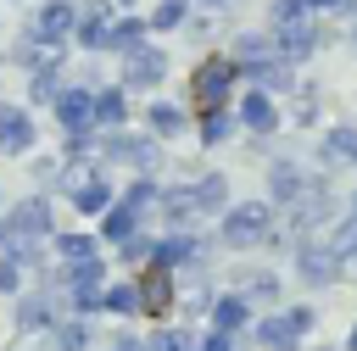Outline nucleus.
<instances>
[{"instance_id": "obj_23", "label": "nucleus", "mask_w": 357, "mask_h": 351, "mask_svg": "<svg viewBox=\"0 0 357 351\" xmlns=\"http://www.w3.org/2000/svg\"><path fill=\"white\" fill-rule=\"evenodd\" d=\"M301 189H307V178H301L290 162H279V167H273V195H279V201H296Z\"/></svg>"}, {"instance_id": "obj_26", "label": "nucleus", "mask_w": 357, "mask_h": 351, "mask_svg": "<svg viewBox=\"0 0 357 351\" xmlns=\"http://www.w3.org/2000/svg\"><path fill=\"white\" fill-rule=\"evenodd\" d=\"M329 251H335V256H351V251H357V206H351V217H346V223L335 228V240H329Z\"/></svg>"}, {"instance_id": "obj_39", "label": "nucleus", "mask_w": 357, "mask_h": 351, "mask_svg": "<svg viewBox=\"0 0 357 351\" xmlns=\"http://www.w3.org/2000/svg\"><path fill=\"white\" fill-rule=\"evenodd\" d=\"M0 290H17V262H0Z\"/></svg>"}, {"instance_id": "obj_13", "label": "nucleus", "mask_w": 357, "mask_h": 351, "mask_svg": "<svg viewBox=\"0 0 357 351\" xmlns=\"http://www.w3.org/2000/svg\"><path fill=\"white\" fill-rule=\"evenodd\" d=\"M106 33H112V6H106V0H95V6L78 17V45L106 50Z\"/></svg>"}, {"instance_id": "obj_10", "label": "nucleus", "mask_w": 357, "mask_h": 351, "mask_svg": "<svg viewBox=\"0 0 357 351\" xmlns=\"http://www.w3.org/2000/svg\"><path fill=\"white\" fill-rule=\"evenodd\" d=\"M100 290H106V267H100V256L73 262V301H78V312H95V306H100Z\"/></svg>"}, {"instance_id": "obj_9", "label": "nucleus", "mask_w": 357, "mask_h": 351, "mask_svg": "<svg viewBox=\"0 0 357 351\" xmlns=\"http://www.w3.org/2000/svg\"><path fill=\"white\" fill-rule=\"evenodd\" d=\"M279 50V61H301V56H312L318 50V28L307 22V17H296V22H279V39H273Z\"/></svg>"}, {"instance_id": "obj_11", "label": "nucleus", "mask_w": 357, "mask_h": 351, "mask_svg": "<svg viewBox=\"0 0 357 351\" xmlns=\"http://www.w3.org/2000/svg\"><path fill=\"white\" fill-rule=\"evenodd\" d=\"M56 111H61L67 134H84V128L95 123V95H89V89H61V95H56Z\"/></svg>"}, {"instance_id": "obj_45", "label": "nucleus", "mask_w": 357, "mask_h": 351, "mask_svg": "<svg viewBox=\"0 0 357 351\" xmlns=\"http://www.w3.org/2000/svg\"><path fill=\"white\" fill-rule=\"evenodd\" d=\"M351 351H357V329H351Z\"/></svg>"}, {"instance_id": "obj_21", "label": "nucleus", "mask_w": 357, "mask_h": 351, "mask_svg": "<svg viewBox=\"0 0 357 351\" xmlns=\"http://www.w3.org/2000/svg\"><path fill=\"white\" fill-rule=\"evenodd\" d=\"M212 323H218V334H234V329L245 323V301H234V295H223V301L212 306Z\"/></svg>"}, {"instance_id": "obj_41", "label": "nucleus", "mask_w": 357, "mask_h": 351, "mask_svg": "<svg viewBox=\"0 0 357 351\" xmlns=\"http://www.w3.org/2000/svg\"><path fill=\"white\" fill-rule=\"evenodd\" d=\"M346 22H351V33H357V0H351V11H346Z\"/></svg>"}, {"instance_id": "obj_27", "label": "nucleus", "mask_w": 357, "mask_h": 351, "mask_svg": "<svg viewBox=\"0 0 357 351\" xmlns=\"http://www.w3.org/2000/svg\"><path fill=\"white\" fill-rule=\"evenodd\" d=\"M112 156L139 162V167H151V162H156V150H151V145H134V139H112Z\"/></svg>"}, {"instance_id": "obj_25", "label": "nucleus", "mask_w": 357, "mask_h": 351, "mask_svg": "<svg viewBox=\"0 0 357 351\" xmlns=\"http://www.w3.org/2000/svg\"><path fill=\"white\" fill-rule=\"evenodd\" d=\"M22 323H28V329H45V323H56L50 301H45V295H28V301H22Z\"/></svg>"}, {"instance_id": "obj_31", "label": "nucleus", "mask_w": 357, "mask_h": 351, "mask_svg": "<svg viewBox=\"0 0 357 351\" xmlns=\"http://www.w3.org/2000/svg\"><path fill=\"white\" fill-rule=\"evenodd\" d=\"M151 351H195V334L190 329H167V334H156Z\"/></svg>"}, {"instance_id": "obj_18", "label": "nucleus", "mask_w": 357, "mask_h": 351, "mask_svg": "<svg viewBox=\"0 0 357 351\" xmlns=\"http://www.w3.org/2000/svg\"><path fill=\"white\" fill-rule=\"evenodd\" d=\"M134 223H139V212H134L128 201H123V206H106V217H100V228H106L112 240H128V234H134Z\"/></svg>"}, {"instance_id": "obj_42", "label": "nucleus", "mask_w": 357, "mask_h": 351, "mask_svg": "<svg viewBox=\"0 0 357 351\" xmlns=\"http://www.w3.org/2000/svg\"><path fill=\"white\" fill-rule=\"evenodd\" d=\"M307 6H346V0H307Z\"/></svg>"}, {"instance_id": "obj_28", "label": "nucleus", "mask_w": 357, "mask_h": 351, "mask_svg": "<svg viewBox=\"0 0 357 351\" xmlns=\"http://www.w3.org/2000/svg\"><path fill=\"white\" fill-rule=\"evenodd\" d=\"M61 256H67V262H89V256H95V240H89V234H61Z\"/></svg>"}, {"instance_id": "obj_33", "label": "nucleus", "mask_w": 357, "mask_h": 351, "mask_svg": "<svg viewBox=\"0 0 357 351\" xmlns=\"http://www.w3.org/2000/svg\"><path fill=\"white\" fill-rule=\"evenodd\" d=\"M61 89H56V67H39L33 72V100H56Z\"/></svg>"}, {"instance_id": "obj_37", "label": "nucleus", "mask_w": 357, "mask_h": 351, "mask_svg": "<svg viewBox=\"0 0 357 351\" xmlns=\"http://www.w3.org/2000/svg\"><path fill=\"white\" fill-rule=\"evenodd\" d=\"M151 251H156V245H151V240H139V234H128V240H123V256H128V262H145Z\"/></svg>"}, {"instance_id": "obj_17", "label": "nucleus", "mask_w": 357, "mask_h": 351, "mask_svg": "<svg viewBox=\"0 0 357 351\" xmlns=\"http://www.w3.org/2000/svg\"><path fill=\"white\" fill-rule=\"evenodd\" d=\"M145 39V22L139 17H123V22H112V33H106V50H134Z\"/></svg>"}, {"instance_id": "obj_30", "label": "nucleus", "mask_w": 357, "mask_h": 351, "mask_svg": "<svg viewBox=\"0 0 357 351\" xmlns=\"http://www.w3.org/2000/svg\"><path fill=\"white\" fill-rule=\"evenodd\" d=\"M100 306H112V312H134L139 301H134V284H117V290H100Z\"/></svg>"}, {"instance_id": "obj_8", "label": "nucleus", "mask_w": 357, "mask_h": 351, "mask_svg": "<svg viewBox=\"0 0 357 351\" xmlns=\"http://www.w3.org/2000/svg\"><path fill=\"white\" fill-rule=\"evenodd\" d=\"M67 28H73V6H67V0H50V6L33 17V33H28V45H50V50H56V45L67 39Z\"/></svg>"}, {"instance_id": "obj_29", "label": "nucleus", "mask_w": 357, "mask_h": 351, "mask_svg": "<svg viewBox=\"0 0 357 351\" xmlns=\"http://www.w3.org/2000/svg\"><path fill=\"white\" fill-rule=\"evenodd\" d=\"M151 128H156V134H178V128H184V111H178V106H156V111H151Z\"/></svg>"}, {"instance_id": "obj_35", "label": "nucleus", "mask_w": 357, "mask_h": 351, "mask_svg": "<svg viewBox=\"0 0 357 351\" xmlns=\"http://www.w3.org/2000/svg\"><path fill=\"white\" fill-rule=\"evenodd\" d=\"M89 178H95V173H89V162H84V156L61 167V184H67V189H78V184H89Z\"/></svg>"}, {"instance_id": "obj_16", "label": "nucleus", "mask_w": 357, "mask_h": 351, "mask_svg": "<svg viewBox=\"0 0 357 351\" xmlns=\"http://www.w3.org/2000/svg\"><path fill=\"white\" fill-rule=\"evenodd\" d=\"M240 117H245V128H257V134H268L273 128V100L257 89V95H245V106H240Z\"/></svg>"}, {"instance_id": "obj_32", "label": "nucleus", "mask_w": 357, "mask_h": 351, "mask_svg": "<svg viewBox=\"0 0 357 351\" xmlns=\"http://www.w3.org/2000/svg\"><path fill=\"white\" fill-rule=\"evenodd\" d=\"M223 134H229V111H223V106H212V111L201 117V139H223Z\"/></svg>"}, {"instance_id": "obj_22", "label": "nucleus", "mask_w": 357, "mask_h": 351, "mask_svg": "<svg viewBox=\"0 0 357 351\" xmlns=\"http://www.w3.org/2000/svg\"><path fill=\"white\" fill-rule=\"evenodd\" d=\"M95 123H106V128L123 123V89H100L95 95Z\"/></svg>"}, {"instance_id": "obj_15", "label": "nucleus", "mask_w": 357, "mask_h": 351, "mask_svg": "<svg viewBox=\"0 0 357 351\" xmlns=\"http://www.w3.org/2000/svg\"><path fill=\"white\" fill-rule=\"evenodd\" d=\"M335 262H340V256H335L329 245H324V251L307 245V251H301V279H307V284H329V279H335Z\"/></svg>"}, {"instance_id": "obj_7", "label": "nucleus", "mask_w": 357, "mask_h": 351, "mask_svg": "<svg viewBox=\"0 0 357 351\" xmlns=\"http://www.w3.org/2000/svg\"><path fill=\"white\" fill-rule=\"evenodd\" d=\"M162 72H167V56L156 45H134L128 61H123V84L128 89H151V84H162Z\"/></svg>"}, {"instance_id": "obj_38", "label": "nucleus", "mask_w": 357, "mask_h": 351, "mask_svg": "<svg viewBox=\"0 0 357 351\" xmlns=\"http://www.w3.org/2000/svg\"><path fill=\"white\" fill-rule=\"evenodd\" d=\"M61 351H84V329H78V323L61 329Z\"/></svg>"}, {"instance_id": "obj_5", "label": "nucleus", "mask_w": 357, "mask_h": 351, "mask_svg": "<svg viewBox=\"0 0 357 351\" xmlns=\"http://www.w3.org/2000/svg\"><path fill=\"white\" fill-rule=\"evenodd\" d=\"M234 72H240V67H234L229 56H212V61H201V67H195V100H201L206 111H212V106H223V100H229V84H234Z\"/></svg>"}, {"instance_id": "obj_36", "label": "nucleus", "mask_w": 357, "mask_h": 351, "mask_svg": "<svg viewBox=\"0 0 357 351\" xmlns=\"http://www.w3.org/2000/svg\"><path fill=\"white\" fill-rule=\"evenodd\" d=\"M296 17H307V0H273V28L279 22H296Z\"/></svg>"}, {"instance_id": "obj_20", "label": "nucleus", "mask_w": 357, "mask_h": 351, "mask_svg": "<svg viewBox=\"0 0 357 351\" xmlns=\"http://www.w3.org/2000/svg\"><path fill=\"white\" fill-rule=\"evenodd\" d=\"M151 256H156L162 267H173V262H190V256H195V240H190V234H173V240H162Z\"/></svg>"}, {"instance_id": "obj_43", "label": "nucleus", "mask_w": 357, "mask_h": 351, "mask_svg": "<svg viewBox=\"0 0 357 351\" xmlns=\"http://www.w3.org/2000/svg\"><path fill=\"white\" fill-rule=\"evenodd\" d=\"M0 245H11V228H6V223H0Z\"/></svg>"}, {"instance_id": "obj_12", "label": "nucleus", "mask_w": 357, "mask_h": 351, "mask_svg": "<svg viewBox=\"0 0 357 351\" xmlns=\"http://www.w3.org/2000/svg\"><path fill=\"white\" fill-rule=\"evenodd\" d=\"M6 228H11V240H33V234H45V228H50V201H39V195L22 201V206L11 212Z\"/></svg>"}, {"instance_id": "obj_24", "label": "nucleus", "mask_w": 357, "mask_h": 351, "mask_svg": "<svg viewBox=\"0 0 357 351\" xmlns=\"http://www.w3.org/2000/svg\"><path fill=\"white\" fill-rule=\"evenodd\" d=\"M324 150L340 156V162H357V128H335V134L324 139Z\"/></svg>"}, {"instance_id": "obj_40", "label": "nucleus", "mask_w": 357, "mask_h": 351, "mask_svg": "<svg viewBox=\"0 0 357 351\" xmlns=\"http://www.w3.org/2000/svg\"><path fill=\"white\" fill-rule=\"evenodd\" d=\"M201 351H234V345H229V334H212V340H206Z\"/></svg>"}, {"instance_id": "obj_1", "label": "nucleus", "mask_w": 357, "mask_h": 351, "mask_svg": "<svg viewBox=\"0 0 357 351\" xmlns=\"http://www.w3.org/2000/svg\"><path fill=\"white\" fill-rule=\"evenodd\" d=\"M223 206V178L218 173H206L201 184H190V189H167L162 195V212L173 217V223H190L195 212H218Z\"/></svg>"}, {"instance_id": "obj_19", "label": "nucleus", "mask_w": 357, "mask_h": 351, "mask_svg": "<svg viewBox=\"0 0 357 351\" xmlns=\"http://www.w3.org/2000/svg\"><path fill=\"white\" fill-rule=\"evenodd\" d=\"M73 201H78V212H106V206H112V189H106L100 178H89V184L73 189Z\"/></svg>"}, {"instance_id": "obj_3", "label": "nucleus", "mask_w": 357, "mask_h": 351, "mask_svg": "<svg viewBox=\"0 0 357 351\" xmlns=\"http://www.w3.org/2000/svg\"><path fill=\"white\" fill-rule=\"evenodd\" d=\"M234 67H245V72H251L262 89H284V78H290V72H284V61L268 50V39H240Z\"/></svg>"}, {"instance_id": "obj_34", "label": "nucleus", "mask_w": 357, "mask_h": 351, "mask_svg": "<svg viewBox=\"0 0 357 351\" xmlns=\"http://www.w3.org/2000/svg\"><path fill=\"white\" fill-rule=\"evenodd\" d=\"M156 28H178L184 22V0H167V6H156V17H151Z\"/></svg>"}, {"instance_id": "obj_44", "label": "nucleus", "mask_w": 357, "mask_h": 351, "mask_svg": "<svg viewBox=\"0 0 357 351\" xmlns=\"http://www.w3.org/2000/svg\"><path fill=\"white\" fill-rule=\"evenodd\" d=\"M117 351H151V345H117Z\"/></svg>"}, {"instance_id": "obj_6", "label": "nucleus", "mask_w": 357, "mask_h": 351, "mask_svg": "<svg viewBox=\"0 0 357 351\" xmlns=\"http://www.w3.org/2000/svg\"><path fill=\"white\" fill-rule=\"evenodd\" d=\"M134 301H139V312H151V318H162V312H173V267H145L139 273V284H134Z\"/></svg>"}, {"instance_id": "obj_2", "label": "nucleus", "mask_w": 357, "mask_h": 351, "mask_svg": "<svg viewBox=\"0 0 357 351\" xmlns=\"http://www.w3.org/2000/svg\"><path fill=\"white\" fill-rule=\"evenodd\" d=\"M273 234V212L262 206V201H245V206H234L229 217H223V240L234 245V251H245V245H262Z\"/></svg>"}, {"instance_id": "obj_14", "label": "nucleus", "mask_w": 357, "mask_h": 351, "mask_svg": "<svg viewBox=\"0 0 357 351\" xmlns=\"http://www.w3.org/2000/svg\"><path fill=\"white\" fill-rule=\"evenodd\" d=\"M28 139H33V123H28V111H17V106H0V150H28Z\"/></svg>"}, {"instance_id": "obj_4", "label": "nucleus", "mask_w": 357, "mask_h": 351, "mask_svg": "<svg viewBox=\"0 0 357 351\" xmlns=\"http://www.w3.org/2000/svg\"><path fill=\"white\" fill-rule=\"evenodd\" d=\"M312 329V312L307 306H296V312H273V318H262V329H257V340L268 345V351H296V340Z\"/></svg>"}]
</instances>
